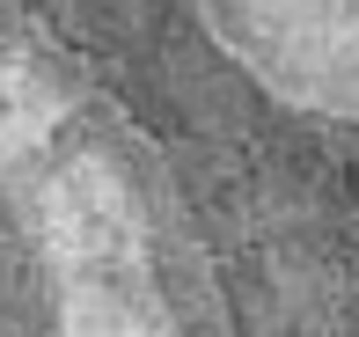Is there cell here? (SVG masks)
<instances>
[{
    "instance_id": "1",
    "label": "cell",
    "mask_w": 359,
    "mask_h": 337,
    "mask_svg": "<svg viewBox=\"0 0 359 337\" xmlns=\"http://www.w3.org/2000/svg\"><path fill=\"white\" fill-rule=\"evenodd\" d=\"M0 337H359V0H0Z\"/></svg>"
}]
</instances>
